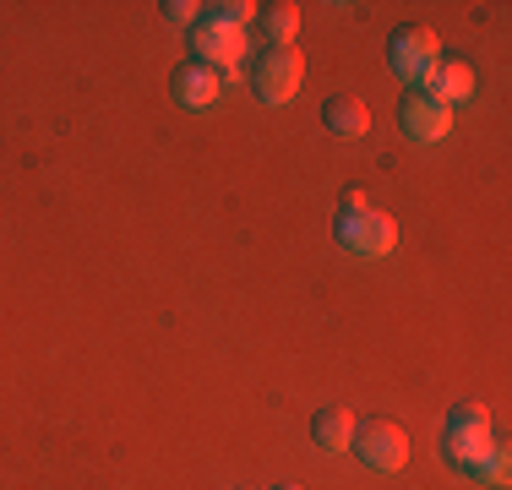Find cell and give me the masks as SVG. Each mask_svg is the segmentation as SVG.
Segmentation results:
<instances>
[{
	"mask_svg": "<svg viewBox=\"0 0 512 490\" xmlns=\"http://www.w3.org/2000/svg\"><path fill=\"white\" fill-rule=\"evenodd\" d=\"M333 235L355 256H387L398 245V224L387 213H376L360 191H344L338 196V213H333Z\"/></svg>",
	"mask_w": 512,
	"mask_h": 490,
	"instance_id": "obj_1",
	"label": "cell"
},
{
	"mask_svg": "<svg viewBox=\"0 0 512 490\" xmlns=\"http://www.w3.org/2000/svg\"><path fill=\"white\" fill-rule=\"evenodd\" d=\"M491 414H485V403H453L447 409V420H442V452H447V463L463 474H474L480 469V458L491 452Z\"/></svg>",
	"mask_w": 512,
	"mask_h": 490,
	"instance_id": "obj_2",
	"label": "cell"
},
{
	"mask_svg": "<svg viewBox=\"0 0 512 490\" xmlns=\"http://www.w3.org/2000/svg\"><path fill=\"white\" fill-rule=\"evenodd\" d=\"M186 44H191V60H202V66H213V71H229V66H240V55H246V28L218 22L213 11L202 6V17L186 28Z\"/></svg>",
	"mask_w": 512,
	"mask_h": 490,
	"instance_id": "obj_3",
	"label": "cell"
},
{
	"mask_svg": "<svg viewBox=\"0 0 512 490\" xmlns=\"http://www.w3.org/2000/svg\"><path fill=\"white\" fill-rule=\"evenodd\" d=\"M349 452H355L365 469L393 474V469H404V463H409V431H404V425H393V420H365V425H355Z\"/></svg>",
	"mask_w": 512,
	"mask_h": 490,
	"instance_id": "obj_4",
	"label": "cell"
},
{
	"mask_svg": "<svg viewBox=\"0 0 512 490\" xmlns=\"http://www.w3.org/2000/svg\"><path fill=\"white\" fill-rule=\"evenodd\" d=\"M436 55H442V44H436V33L420 28V22H404V28H393V39H387V66L404 82H420L425 71L436 66Z\"/></svg>",
	"mask_w": 512,
	"mask_h": 490,
	"instance_id": "obj_5",
	"label": "cell"
},
{
	"mask_svg": "<svg viewBox=\"0 0 512 490\" xmlns=\"http://www.w3.org/2000/svg\"><path fill=\"white\" fill-rule=\"evenodd\" d=\"M300 88V55L295 49H262L251 60V93L262 104H289Z\"/></svg>",
	"mask_w": 512,
	"mask_h": 490,
	"instance_id": "obj_6",
	"label": "cell"
},
{
	"mask_svg": "<svg viewBox=\"0 0 512 490\" xmlns=\"http://www.w3.org/2000/svg\"><path fill=\"white\" fill-rule=\"evenodd\" d=\"M398 126H404V137L409 142H442L447 131H453V109L447 104H436V98H425L420 88L404 93V104H398Z\"/></svg>",
	"mask_w": 512,
	"mask_h": 490,
	"instance_id": "obj_7",
	"label": "cell"
},
{
	"mask_svg": "<svg viewBox=\"0 0 512 490\" xmlns=\"http://www.w3.org/2000/svg\"><path fill=\"white\" fill-rule=\"evenodd\" d=\"M420 93L425 98H436V104H463V98L474 93V71H469V60H458V55H436V66L420 77Z\"/></svg>",
	"mask_w": 512,
	"mask_h": 490,
	"instance_id": "obj_8",
	"label": "cell"
},
{
	"mask_svg": "<svg viewBox=\"0 0 512 490\" xmlns=\"http://www.w3.org/2000/svg\"><path fill=\"white\" fill-rule=\"evenodd\" d=\"M169 93H175L186 109H207V104H218V93H224V71L202 66V60H180L175 77H169Z\"/></svg>",
	"mask_w": 512,
	"mask_h": 490,
	"instance_id": "obj_9",
	"label": "cell"
},
{
	"mask_svg": "<svg viewBox=\"0 0 512 490\" xmlns=\"http://www.w3.org/2000/svg\"><path fill=\"white\" fill-rule=\"evenodd\" d=\"M311 441L322 452H349V441H355V414L338 409V403H322V409L311 414Z\"/></svg>",
	"mask_w": 512,
	"mask_h": 490,
	"instance_id": "obj_10",
	"label": "cell"
},
{
	"mask_svg": "<svg viewBox=\"0 0 512 490\" xmlns=\"http://www.w3.org/2000/svg\"><path fill=\"white\" fill-rule=\"evenodd\" d=\"M322 126L333 131V137H365V131H371V109H365L360 98L338 93L322 104Z\"/></svg>",
	"mask_w": 512,
	"mask_h": 490,
	"instance_id": "obj_11",
	"label": "cell"
},
{
	"mask_svg": "<svg viewBox=\"0 0 512 490\" xmlns=\"http://www.w3.org/2000/svg\"><path fill=\"white\" fill-rule=\"evenodd\" d=\"M256 17H262V39H267V49H289V39H295V28H300V6H295V0L256 6Z\"/></svg>",
	"mask_w": 512,
	"mask_h": 490,
	"instance_id": "obj_12",
	"label": "cell"
},
{
	"mask_svg": "<svg viewBox=\"0 0 512 490\" xmlns=\"http://www.w3.org/2000/svg\"><path fill=\"white\" fill-rule=\"evenodd\" d=\"M474 480H485V485H507V447H502V441H491V452L480 458Z\"/></svg>",
	"mask_w": 512,
	"mask_h": 490,
	"instance_id": "obj_13",
	"label": "cell"
},
{
	"mask_svg": "<svg viewBox=\"0 0 512 490\" xmlns=\"http://www.w3.org/2000/svg\"><path fill=\"white\" fill-rule=\"evenodd\" d=\"M207 11H213L218 22H235V28H246V22L256 17V6H251V0H218V6H207Z\"/></svg>",
	"mask_w": 512,
	"mask_h": 490,
	"instance_id": "obj_14",
	"label": "cell"
},
{
	"mask_svg": "<svg viewBox=\"0 0 512 490\" xmlns=\"http://www.w3.org/2000/svg\"><path fill=\"white\" fill-rule=\"evenodd\" d=\"M158 11H164V22H180V28H191V22H197V0H164V6H158Z\"/></svg>",
	"mask_w": 512,
	"mask_h": 490,
	"instance_id": "obj_15",
	"label": "cell"
},
{
	"mask_svg": "<svg viewBox=\"0 0 512 490\" xmlns=\"http://www.w3.org/2000/svg\"><path fill=\"white\" fill-rule=\"evenodd\" d=\"M273 490H300V485H273Z\"/></svg>",
	"mask_w": 512,
	"mask_h": 490,
	"instance_id": "obj_16",
	"label": "cell"
}]
</instances>
